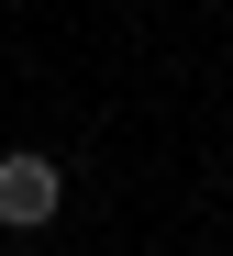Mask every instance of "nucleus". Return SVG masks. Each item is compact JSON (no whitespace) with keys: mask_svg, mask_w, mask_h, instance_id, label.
Returning <instances> with one entry per match:
<instances>
[{"mask_svg":"<svg viewBox=\"0 0 233 256\" xmlns=\"http://www.w3.org/2000/svg\"><path fill=\"white\" fill-rule=\"evenodd\" d=\"M56 200H67V167H56V156H33V145L0 156V223H11V234H44Z\"/></svg>","mask_w":233,"mask_h":256,"instance_id":"nucleus-1","label":"nucleus"}]
</instances>
